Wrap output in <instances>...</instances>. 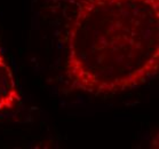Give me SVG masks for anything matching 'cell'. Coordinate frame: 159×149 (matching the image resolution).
Returning a JSON list of instances; mask_svg holds the SVG:
<instances>
[{"label": "cell", "instance_id": "obj_1", "mask_svg": "<svg viewBox=\"0 0 159 149\" xmlns=\"http://www.w3.org/2000/svg\"><path fill=\"white\" fill-rule=\"evenodd\" d=\"M66 90L92 96L132 91L159 69V0H61Z\"/></svg>", "mask_w": 159, "mask_h": 149}, {"label": "cell", "instance_id": "obj_2", "mask_svg": "<svg viewBox=\"0 0 159 149\" xmlns=\"http://www.w3.org/2000/svg\"><path fill=\"white\" fill-rule=\"evenodd\" d=\"M22 103L16 77L0 47V116L15 111Z\"/></svg>", "mask_w": 159, "mask_h": 149}]
</instances>
